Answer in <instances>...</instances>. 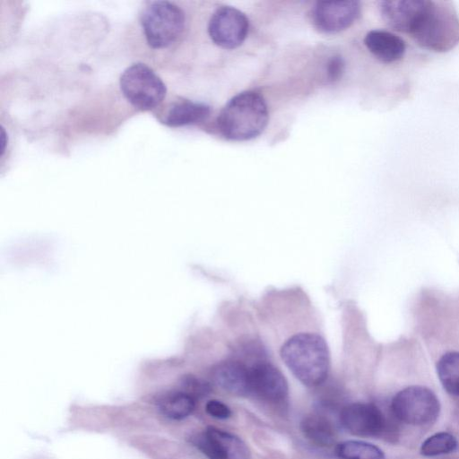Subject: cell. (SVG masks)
Segmentation results:
<instances>
[{
  "label": "cell",
  "instance_id": "6da1fadb",
  "mask_svg": "<svg viewBox=\"0 0 459 459\" xmlns=\"http://www.w3.org/2000/svg\"><path fill=\"white\" fill-rule=\"evenodd\" d=\"M379 13L390 29L423 49L445 53L459 44V17L451 2L385 0Z\"/></svg>",
  "mask_w": 459,
  "mask_h": 459
},
{
  "label": "cell",
  "instance_id": "7a4b0ae2",
  "mask_svg": "<svg viewBox=\"0 0 459 459\" xmlns=\"http://www.w3.org/2000/svg\"><path fill=\"white\" fill-rule=\"evenodd\" d=\"M281 357L295 377L307 386L320 385L327 377L329 351L318 334L301 333L293 335L281 346Z\"/></svg>",
  "mask_w": 459,
  "mask_h": 459
},
{
  "label": "cell",
  "instance_id": "3957f363",
  "mask_svg": "<svg viewBox=\"0 0 459 459\" xmlns=\"http://www.w3.org/2000/svg\"><path fill=\"white\" fill-rule=\"evenodd\" d=\"M269 112L264 99L257 92L244 91L233 97L221 109L217 126L221 134L232 141H247L266 127Z\"/></svg>",
  "mask_w": 459,
  "mask_h": 459
},
{
  "label": "cell",
  "instance_id": "277c9868",
  "mask_svg": "<svg viewBox=\"0 0 459 459\" xmlns=\"http://www.w3.org/2000/svg\"><path fill=\"white\" fill-rule=\"evenodd\" d=\"M141 23L150 47L164 48L174 43L185 27L181 9L168 1L149 3L141 14Z\"/></svg>",
  "mask_w": 459,
  "mask_h": 459
},
{
  "label": "cell",
  "instance_id": "5b68a950",
  "mask_svg": "<svg viewBox=\"0 0 459 459\" xmlns=\"http://www.w3.org/2000/svg\"><path fill=\"white\" fill-rule=\"evenodd\" d=\"M119 83L126 99L141 110L154 108L166 95L163 82L150 67L142 63L128 66L121 74Z\"/></svg>",
  "mask_w": 459,
  "mask_h": 459
},
{
  "label": "cell",
  "instance_id": "8992f818",
  "mask_svg": "<svg viewBox=\"0 0 459 459\" xmlns=\"http://www.w3.org/2000/svg\"><path fill=\"white\" fill-rule=\"evenodd\" d=\"M391 409L400 421L422 426L433 423L437 419L440 403L430 389L412 385L401 390L394 396Z\"/></svg>",
  "mask_w": 459,
  "mask_h": 459
},
{
  "label": "cell",
  "instance_id": "52a82bcc",
  "mask_svg": "<svg viewBox=\"0 0 459 459\" xmlns=\"http://www.w3.org/2000/svg\"><path fill=\"white\" fill-rule=\"evenodd\" d=\"M208 32L217 46L233 49L246 39L248 20L241 11L231 6H221L212 13L208 24Z\"/></svg>",
  "mask_w": 459,
  "mask_h": 459
},
{
  "label": "cell",
  "instance_id": "ba28073f",
  "mask_svg": "<svg viewBox=\"0 0 459 459\" xmlns=\"http://www.w3.org/2000/svg\"><path fill=\"white\" fill-rule=\"evenodd\" d=\"M360 11L358 1H320L313 7L312 21L319 31L337 33L353 24Z\"/></svg>",
  "mask_w": 459,
  "mask_h": 459
},
{
  "label": "cell",
  "instance_id": "9c48e42d",
  "mask_svg": "<svg viewBox=\"0 0 459 459\" xmlns=\"http://www.w3.org/2000/svg\"><path fill=\"white\" fill-rule=\"evenodd\" d=\"M195 445L209 459H248L246 444L237 436L213 427L195 438Z\"/></svg>",
  "mask_w": 459,
  "mask_h": 459
},
{
  "label": "cell",
  "instance_id": "30bf717a",
  "mask_svg": "<svg viewBox=\"0 0 459 459\" xmlns=\"http://www.w3.org/2000/svg\"><path fill=\"white\" fill-rule=\"evenodd\" d=\"M340 420L350 433L360 437L379 436L385 430V418L375 404L354 403L340 412Z\"/></svg>",
  "mask_w": 459,
  "mask_h": 459
},
{
  "label": "cell",
  "instance_id": "8fae6325",
  "mask_svg": "<svg viewBox=\"0 0 459 459\" xmlns=\"http://www.w3.org/2000/svg\"><path fill=\"white\" fill-rule=\"evenodd\" d=\"M250 390L269 402H281L288 394V383L282 373L273 365L260 361L249 368Z\"/></svg>",
  "mask_w": 459,
  "mask_h": 459
},
{
  "label": "cell",
  "instance_id": "7c38bea8",
  "mask_svg": "<svg viewBox=\"0 0 459 459\" xmlns=\"http://www.w3.org/2000/svg\"><path fill=\"white\" fill-rule=\"evenodd\" d=\"M364 45L379 62L392 65L402 61L407 52V44L399 35L385 30H369L364 37Z\"/></svg>",
  "mask_w": 459,
  "mask_h": 459
},
{
  "label": "cell",
  "instance_id": "4fadbf2b",
  "mask_svg": "<svg viewBox=\"0 0 459 459\" xmlns=\"http://www.w3.org/2000/svg\"><path fill=\"white\" fill-rule=\"evenodd\" d=\"M216 385L236 395H246L250 390V369L238 360H226L217 364L212 372Z\"/></svg>",
  "mask_w": 459,
  "mask_h": 459
},
{
  "label": "cell",
  "instance_id": "5bb4252c",
  "mask_svg": "<svg viewBox=\"0 0 459 459\" xmlns=\"http://www.w3.org/2000/svg\"><path fill=\"white\" fill-rule=\"evenodd\" d=\"M210 112V107L206 104L183 100L169 108L163 122L171 127L184 126L204 121Z\"/></svg>",
  "mask_w": 459,
  "mask_h": 459
},
{
  "label": "cell",
  "instance_id": "9a60e30c",
  "mask_svg": "<svg viewBox=\"0 0 459 459\" xmlns=\"http://www.w3.org/2000/svg\"><path fill=\"white\" fill-rule=\"evenodd\" d=\"M300 426L306 438L314 445L325 447L332 446L335 441V431L332 422L322 415H307L304 417Z\"/></svg>",
  "mask_w": 459,
  "mask_h": 459
},
{
  "label": "cell",
  "instance_id": "2e32d148",
  "mask_svg": "<svg viewBox=\"0 0 459 459\" xmlns=\"http://www.w3.org/2000/svg\"><path fill=\"white\" fill-rule=\"evenodd\" d=\"M160 412L171 420L189 416L195 407V397L186 391H176L163 395L158 402Z\"/></svg>",
  "mask_w": 459,
  "mask_h": 459
},
{
  "label": "cell",
  "instance_id": "e0dca14e",
  "mask_svg": "<svg viewBox=\"0 0 459 459\" xmlns=\"http://www.w3.org/2000/svg\"><path fill=\"white\" fill-rule=\"evenodd\" d=\"M438 378L444 389L453 395H459V351L445 353L437 364Z\"/></svg>",
  "mask_w": 459,
  "mask_h": 459
},
{
  "label": "cell",
  "instance_id": "ac0fdd59",
  "mask_svg": "<svg viewBox=\"0 0 459 459\" xmlns=\"http://www.w3.org/2000/svg\"><path fill=\"white\" fill-rule=\"evenodd\" d=\"M336 454L341 459H385L379 447L359 440H348L339 444Z\"/></svg>",
  "mask_w": 459,
  "mask_h": 459
},
{
  "label": "cell",
  "instance_id": "d6986e66",
  "mask_svg": "<svg viewBox=\"0 0 459 459\" xmlns=\"http://www.w3.org/2000/svg\"><path fill=\"white\" fill-rule=\"evenodd\" d=\"M456 438L450 433L438 432L429 437L420 446V453L424 456L432 457L446 455L457 448Z\"/></svg>",
  "mask_w": 459,
  "mask_h": 459
},
{
  "label": "cell",
  "instance_id": "ffe728a7",
  "mask_svg": "<svg viewBox=\"0 0 459 459\" xmlns=\"http://www.w3.org/2000/svg\"><path fill=\"white\" fill-rule=\"evenodd\" d=\"M205 411L212 417L220 420L228 419L231 414L230 409L219 400L208 401L205 405Z\"/></svg>",
  "mask_w": 459,
  "mask_h": 459
},
{
  "label": "cell",
  "instance_id": "44dd1931",
  "mask_svg": "<svg viewBox=\"0 0 459 459\" xmlns=\"http://www.w3.org/2000/svg\"><path fill=\"white\" fill-rule=\"evenodd\" d=\"M185 385L187 388V393L192 394L194 397L200 394H204L209 391V385L194 377H186Z\"/></svg>",
  "mask_w": 459,
  "mask_h": 459
},
{
  "label": "cell",
  "instance_id": "7402d4cb",
  "mask_svg": "<svg viewBox=\"0 0 459 459\" xmlns=\"http://www.w3.org/2000/svg\"><path fill=\"white\" fill-rule=\"evenodd\" d=\"M343 64L341 58H332L328 65V76L331 80L336 79L342 73Z\"/></svg>",
  "mask_w": 459,
  "mask_h": 459
}]
</instances>
